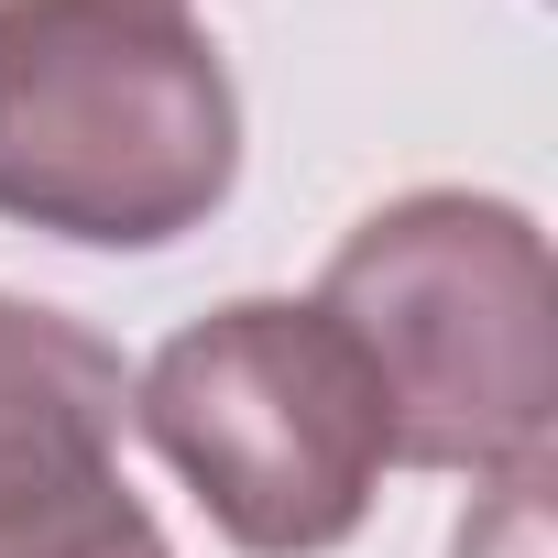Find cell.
<instances>
[{"instance_id": "obj_1", "label": "cell", "mask_w": 558, "mask_h": 558, "mask_svg": "<svg viewBox=\"0 0 558 558\" xmlns=\"http://www.w3.org/2000/svg\"><path fill=\"white\" fill-rule=\"evenodd\" d=\"M241 186V88L186 0H0V219L165 252Z\"/></svg>"}, {"instance_id": "obj_2", "label": "cell", "mask_w": 558, "mask_h": 558, "mask_svg": "<svg viewBox=\"0 0 558 558\" xmlns=\"http://www.w3.org/2000/svg\"><path fill=\"white\" fill-rule=\"evenodd\" d=\"M362 351L395 471H536L558 427V274L547 230L493 186H405L362 208L318 274Z\"/></svg>"}, {"instance_id": "obj_3", "label": "cell", "mask_w": 558, "mask_h": 558, "mask_svg": "<svg viewBox=\"0 0 558 558\" xmlns=\"http://www.w3.org/2000/svg\"><path fill=\"white\" fill-rule=\"evenodd\" d=\"M121 416L241 558L351 547L395 471L384 395L318 296H230L186 318L132 373Z\"/></svg>"}, {"instance_id": "obj_4", "label": "cell", "mask_w": 558, "mask_h": 558, "mask_svg": "<svg viewBox=\"0 0 558 558\" xmlns=\"http://www.w3.org/2000/svg\"><path fill=\"white\" fill-rule=\"evenodd\" d=\"M0 558H175L154 504L121 482L110 427H0Z\"/></svg>"}, {"instance_id": "obj_5", "label": "cell", "mask_w": 558, "mask_h": 558, "mask_svg": "<svg viewBox=\"0 0 558 558\" xmlns=\"http://www.w3.org/2000/svg\"><path fill=\"white\" fill-rule=\"evenodd\" d=\"M121 405H132V373H121V351L88 318L0 296V427L66 416V427H110L121 438Z\"/></svg>"}, {"instance_id": "obj_6", "label": "cell", "mask_w": 558, "mask_h": 558, "mask_svg": "<svg viewBox=\"0 0 558 558\" xmlns=\"http://www.w3.org/2000/svg\"><path fill=\"white\" fill-rule=\"evenodd\" d=\"M536 493H547V460H536V471H504V482L460 514V547H449V558H547V547H536V525H547Z\"/></svg>"}]
</instances>
